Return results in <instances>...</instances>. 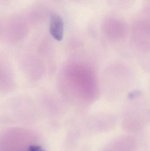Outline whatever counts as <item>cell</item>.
<instances>
[{
    "label": "cell",
    "mask_w": 150,
    "mask_h": 151,
    "mask_svg": "<svg viewBox=\"0 0 150 151\" xmlns=\"http://www.w3.org/2000/svg\"><path fill=\"white\" fill-rule=\"evenodd\" d=\"M50 34L55 40L60 41L62 40L64 33V23L61 17L57 14L52 15L50 19Z\"/></svg>",
    "instance_id": "obj_1"
},
{
    "label": "cell",
    "mask_w": 150,
    "mask_h": 151,
    "mask_svg": "<svg viewBox=\"0 0 150 151\" xmlns=\"http://www.w3.org/2000/svg\"><path fill=\"white\" fill-rule=\"evenodd\" d=\"M28 151H44L41 150V148L38 146H31L30 147Z\"/></svg>",
    "instance_id": "obj_2"
}]
</instances>
